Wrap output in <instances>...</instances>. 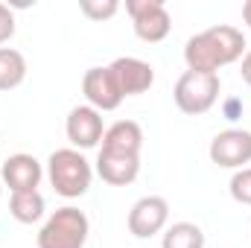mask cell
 <instances>
[{
	"instance_id": "1",
	"label": "cell",
	"mask_w": 251,
	"mask_h": 248,
	"mask_svg": "<svg viewBox=\"0 0 251 248\" xmlns=\"http://www.w3.org/2000/svg\"><path fill=\"white\" fill-rule=\"evenodd\" d=\"M246 56V35L237 26L228 24H216L210 29L196 32L184 44V62L187 70L196 73H216L225 64H234Z\"/></svg>"
},
{
	"instance_id": "2",
	"label": "cell",
	"mask_w": 251,
	"mask_h": 248,
	"mask_svg": "<svg viewBox=\"0 0 251 248\" xmlns=\"http://www.w3.org/2000/svg\"><path fill=\"white\" fill-rule=\"evenodd\" d=\"M47 178L53 190L64 198H79L88 193V187L94 181V167L91 161L79 152V149H56L47 158Z\"/></svg>"
},
{
	"instance_id": "3",
	"label": "cell",
	"mask_w": 251,
	"mask_h": 248,
	"mask_svg": "<svg viewBox=\"0 0 251 248\" xmlns=\"http://www.w3.org/2000/svg\"><path fill=\"white\" fill-rule=\"evenodd\" d=\"M88 234H91L88 216L79 207L64 204L56 213L47 216L35 243H38V248H85Z\"/></svg>"
},
{
	"instance_id": "4",
	"label": "cell",
	"mask_w": 251,
	"mask_h": 248,
	"mask_svg": "<svg viewBox=\"0 0 251 248\" xmlns=\"http://www.w3.org/2000/svg\"><path fill=\"white\" fill-rule=\"evenodd\" d=\"M219 76L216 73H196V70H184L176 82V91H173V99L178 105L181 114L190 117H201L207 114L216 99H219Z\"/></svg>"
},
{
	"instance_id": "5",
	"label": "cell",
	"mask_w": 251,
	"mask_h": 248,
	"mask_svg": "<svg viewBox=\"0 0 251 248\" xmlns=\"http://www.w3.org/2000/svg\"><path fill=\"white\" fill-rule=\"evenodd\" d=\"M126 12L131 15L134 35L146 44H161L173 29V18L164 0H126Z\"/></svg>"
},
{
	"instance_id": "6",
	"label": "cell",
	"mask_w": 251,
	"mask_h": 248,
	"mask_svg": "<svg viewBox=\"0 0 251 248\" xmlns=\"http://www.w3.org/2000/svg\"><path fill=\"white\" fill-rule=\"evenodd\" d=\"M207 155L222 170H246V164H251V131H246V128L219 131L210 140Z\"/></svg>"
},
{
	"instance_id": "7",
	"label": "cell",
	"mask_w": 251,
	"mask_h": 248,
	"mask_svg": "<svg viewBox=\"0 0 251 248\" xmlns=\"http://www.w3.org/2000/svg\"><path fill=\"white\" fill-rule=\"evenodd\" d=\"M170 222V201L164 196H143L128 210V234L137 240H149L161 234Z\"/></svg>"
},
{
	"instance_id": "8",
	"label": "cell",
	"mask_w": 251,
	"mask_h": 248,
	"mask_svg": "<svg viewBox=\"0 0 251 248\" xmlns=\"http://www.w3.org/2000/svg\"><path fill=\"white\" fill-rule=\"evenodd\" d=\"M64 134L70 140V149H94L102 143V134H105V123H102V114L91 105H76L70 108L67 114V123H64Z\"/></svg>"
},
{
	"instance_id": "9",
	"label": "cell",
	"mask_w": 251,
	"mask_h": 248,
	"mask_svg": "<svg viewBox=\"0 0 251 248\" xmlns=\"http://www.w3.org/2000/svg\"><path fill=\"white\" fill-rule=\"evenodd\" d=\"M82 94H85L88 105L97 108L100 114L102 111H117L120 102H123V94H120L108 67H88L85 76H82Z\"/></svg>"
},
{
	"instance_id": "10",
	"label": "cell",
	"mask_w": 251,
	"mask_h": 248,
	"mask_svg": "<svg viewBox=\"0 0 251 248\" xmlns=\"http://www.w3.org/2000/svg\"><path fill=\"white\" fill-rule=\"evenodd\" d=\"M120 94L126 97H137V94H146L152 85H155V67L143 59H134V56H120L108 64Z\"/></svg>"
},
{
	"instance_id": "11",
	"label": "cell",
	"mask_w": 251,
	"mask_h": 248,
	"mask_svg": "<svg viewBox=\"0 0 251 248\" xmlns=\"http://www.w3.org/2000/svg\"><path fill=\"white\" fill-rule=\"evenodd\" d=\"M97 175L111 187H128L140 175V155L131 152H114V149H102L97 155Z\"/></svg>"
},
{
	"instance_id": "12",
	"label": "cell",
	"mask_w": 251,
	"mask_h": 248,
	"mask_svg": "<svg viewBox=\"0 0 251 248\" xmlns=\"http://www.w3.org/2000/svg\"><path fill=\"white\" fill-rule=\"evenodd\" d=\"M44 178V167L35 155H26V152H18V155H9L3 161V184L9 187L12 193H29V190H38Z\"/></svg>"
},
{
	"instance_id": "13",
	"label": "cell",
	"mask_w": 251,
	"mask_h": 248,
	"mask_svg": "<svg viewBox=\"0 0 251 248\" xmlns=\"http://www.w3.org/2000/svg\"><path fill=\"white\" fill-rule=\"evenodd\" d=\"M102 149H114V152H131V155H140L143 149V128L134 120H117L105 128L102 134Z\"/></svg>"
},
{
	"instance_id": "14",
	"label": "cell",
	"mask_w": 251,
	"mask_h": 248,
	"mask_svg": "<svg viewBox=\"0 0 251 248\" xmlns=\"http://www.w3.org/2000/svg\"><path fill=\"white\" fill-rule=\"evenodd\" d=\"M44 210H47V201H44V196H41L38 190L12 193V198H9V213H12V219L21 222V225L38 222V219L44 216Z\"/></svg>"
},
{
	"instance_id": "15",
	"label": "cell",
	"mask_w": 251,
	"mask_h": 248,
	"mask_svg": "<svg viewBox=\"0 0 251 248\" xmlns=\"http://www.w3.org/2000/svg\"><path fill=\"white\" fill-rule=\"evenodd\" d=\"M26 59L15 47H0V91H15L26 79Z\"/></svg>"
},
{
	"instance_id": "16",
	"label": "cell",
	"mask_w": 251,
	"mask_h": 248,
	"mask_svg": "<svg viewBox=\"0 0 251 248\" xmlns=\"http://www.w3.org/2000/svg\"><path fill=\"white\" fill-rule=\"evenodd\" d=\"M161 248H204V231L196 222H173L164 231Z\"/></svg>"
},
{
	"instance_id": "17",
	"label": "cell",
	"mask_w": 251,
	"mask_h": 248,
	"mask_svg": "<svg viewBox=\"0 0 251 248\" xmlns=\"http://www.w3.org/2000/svg\"><path fill=\"white\" fill-rule=\"evenodd\" d=\"M79 12L91 21H108L120 12L117 0H79Z\"/></svg>"
},
{
	"instance_id": "18",
	"label": "cell",
	"mask_w": 251,
	"mask_h": 248,
	"mask_svg": "<svg viewBox=\"0 0 251 248\" xmlns=\"http://www.w3.org/2000/svg\"><path fill=\"white\" fill-rule=\"evenodd\" d=\"M228 190H231V198H234V201L249 204V207H251V167H246V170H237V173L231 175V184H228Z\"/></svg>"
},
{
	"instance_id": "19",
	"label": "cell",
	"mask_w": 251,
	"mask_h": 248,
	"mask_svg": "<svg viewBox=\"0 0 251 248\" xmlns=\"http://www.w3.org/2000/svg\"><path fill=\"white\" fill-rule=\"evenodd\" d=\"M12 35H15V12L6 3H0V44H6Z\"/></svg>"
},
{
	"instance_id": "20",
	"label": "cell",
	"mask_w": 251,
	"mask_h": 248,
	"mask_svg": "<svg viewBox=\"0 0 251 248\" xmlns=\"http://www.w3.org/2000/svg\"><path fill=\"white\" fill-rule=\"evenodd\" d=\"M240 76H243V82L251 88V50L243 56V64H240Z\"/></svg>"
},
{
	"instance_id": "21",
	"label": "cell",
	"mask_w": 251,
	"mask_h": 248,
	"mask_svg": "<svg viewBox=\"0 0 251 248\" xmlns=\"http://www.w3.org/2000/svg\"><path fill=\"white\" fill-rule=\"evenodd\" d=\"M243 21H246V26L251 29V0H246V3H243Z\"/></svg>"
},
{
	"instance_id": "22",
	"label": "cell",
	"mask_w": 251,
	"mask_h": 248,
	"mask_svg": "<svg viewBox=\"0 0 251 248\" xmlns=\"http://www.w3.org/2000/svg\"><path fill=\"white\" fill-rule=\"evenodd\" d=\"M0 196H3V184H0Z\"/></svg>"
}]
</instances>
